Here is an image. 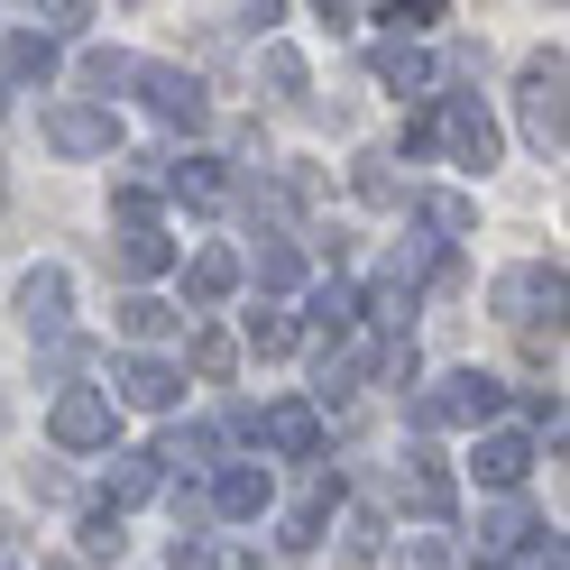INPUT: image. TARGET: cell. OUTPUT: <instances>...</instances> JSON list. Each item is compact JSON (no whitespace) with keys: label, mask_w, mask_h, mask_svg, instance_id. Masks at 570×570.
I'll list each match as a JSON object with an SVG mask.
<instances>
[{"label":"cell","mask_w":570,"mask_h":570,"mask_svg":"<svg viewBox=\"0 0 570 570\" xmlns=\"http://www.w3.org/2000/svg\"><path fill=\"white\" fill-rule=\"evenodd\" d=\"M175 570H222V552L194 543V533H175Z\"/></svg>","instance_id":"cell-34"},{"label":"cell","mask_w":570,"mask_h":570,"mask_svg":"<svg viewBox=\"0 0 570 570\" xmlns=\"http://www.w3.org/2000/svg\"><path fill=\"white\" fill-rule=\"evenodd\" d=\"M405 507H414V515H433V524L460 507V488H451V470H442L433 451H405Z\"/></svg>","instance_id":"cell-9"},{"label":"cell","mask_w":570,"mask_h":570,"mask_svg":"<svg viewBox=\"0 0 570 570\" xmlns=\"http://www.w3.org/2000/svg\"><path fill=\"white\" fill-rule=\"evenodd\" d=\"M497 405H507V386L479 377V368H460V377H442V386L414 396V423L423 433H479V423H497Z\"/></svg>","instance_id":"cell-1"},{"label":"cell","mask_w":570,"mask_h":570,"mask_svg":"<svg viewBox=\"0 0 570 570\" xmlns=\"http://www.w3.org/2000/svg\"><path fill=\"white\" fill-rule=\"evenodd\" d=\"M166 194H185V203H222V166H212V157H175V166H166Z\"/></svg>","instance_id":"cell-18"},{"label":"cell","mask_w":570,"mask_h":570,"mask_svg":"<svg viewBox=\"0 0 570 570\" xmlns=\"http://www.w3.org/2000/svg\"><path fill=\"white\" fill-rule=\"evenodd\" d=\"M83 83H92V92H111V83H138V56H111V47H92V56H83Z\"/></svg>","instance_id":"cell-24"},{"label":"cell","mask_w":570,"mask_h":570,"mask_svg":"<svg viewBox=\"0 0 570 570\" xmlns=\"http://www.w3.org/2000/svg\"><path fill=\"white\" fill-rule=\"evenodd\" d=\"M83 19H92V10H75V0H65V10H38V38H47V47H56V38H83Z\"/></svg>","instance_id":"cell-30"},{"label":"cell","mask_w":570,"mask_h":570,"mask_svg":"<svg viewBox=\"0 0 570 570\" xmlns=\"http://www.w3.org/2000/svg\"><path fill=\"white\" fill-rule=\"evenodd\" d=\"M479 533H488V552H515V543H524V533H543V524H533L524 507H497V515H488Z\"/></svg>","instance_id":"cell-27"},{"label":"cell","mask_w":570,"mask_h":570,"mask_svg":"<svg viewBox=\"0 0 570 570\" xmlns=\"http://www.w3.org/2000/svg\"><path fill=\"white\" fill-rule=\"evenodd\" d=\"M138 83H148V101H157V120H185V129H203V120H212V101H203V83H194V75H175V65H138Z\"/></svg>","instance_id":"cell-6"},{"label":"cell","mask_w":570,"mask_h":570,"mask_svg":"<svg viewBox=\"0 0 570 570\" xmlns=\"http://www.w3.org/2000/svg\"><path fill=\"white\" fill-rule=\"evenodd\" d=\"M258 285H304V258H295V239H258Z\"/></svg>","instance_id":"cell-19"},{"label":"cell","mask_w":570,"mask_h":570,"mask_svg":"<svg viewBox=\"0 0 570 570\" xmlns=\"http://www.w3.org/2000/svg\"><path fill=\"white\" fill-rule=\"evenodd\" d=\"M111 258H120V276H157L175 248H166V230H157V222H120V248H111Z\"/></svg>","instance_id":"cell-14"},{"label":"cell","mask_w":570,"mask_h":570,"mask_svg":"<svg viewBox=\"0 0 570 570\" xmlns=\"http://www.w3.org/2000/svg\"><path fill=\"white\" fill-rule=\"evenodd\" d=\"M248 350H258V360H285V350H295V323H285V313H248Z\"/></svg>","instance_id":"cell-22"},{"label":"cell","mask_w":570,"mask_h":570,"mask_svg":"<svg viewBox=\"0 0 570 570\" xmlns=\"http://www.w3.org/2000/svg\"><path fill=\"white\" fill-rule=\"evenodd\" d=\"M313 323H323V332H350V323H360V295H350V285H313Z\"/></svg>","instance_id":"cell-21"},{"label":"cell","mask_w":570,"mask_h":570,"mask_svg":"<svg viewBox=\"0 0 570 570\" xmlns=\"http://www.w3.org/2000/svg\"><path fill=\"white\" fill-rule=\"evenodd\" d=\"M0 570H10V561H0Z\"/></svg>","instance_id":"cell-36"},{"label":"cell","mask_w":570,"mask_h":570,"mask_svg":"<svg viewBox=\"0 0 570 570\" xmlns=\"http://www.w3.org/2000/svg\"><path fill=\"white\" fill-rule=\"evenodd\" d=\"M175 386H185V377H175L166 360H129V368H120V396H129L138 414H166V405H175Z\"/></svg>","instance_id":"cell-12"},{"label":"cell","mask_w":570,"mask_h":570,"mask_svg":"<svg viewBox=\"0 0 570 570\" xmlns=\"http://www.w3.org/2000/svg\"><path fill=\"white\" fill-rule=\"evenodd\" d=\"M230 285H239V258H230V248H203V258L185 267V304H222Z\"/></svg>","instance_id":"cell-15"},{"label":"cell","mask_w":570,"mask_h":570,"mask_svg":"<svg viewBox=\"0 0 570 570\" xmlns=\"http://www.w3.org/2000/svg\"><path fill=\"white\" fill-rule=\"evenodd\" d=\"M377 83L386 92H433V56H423L414 38H386L377 47Z\"/></svg>","instance_id":"cell-11"},{"label":"cell","mask_w":570,"mask_h":570,"mask_svg":"<svg viewBox=\"0 0 570 570\" xmlns=\"http://www.w3.org/2000/svg\"><path fill=\"white\" fill-rule=\"evenodd\" d=\"M157 479H166V460H157V451H129L120 470H111V515L138 507V497H157Z\"/></svg>","instance_id":"cell-16"},{"label":"cell","mask_w":570,"mask_h":570,"mask_svg":"<svg viewBox=\"0 0 570 570\" xmlns=\"http://www.w3.org/2000/svg\"><path fill=\"white\" fill-rule=\"evenodd\" d=\"M524 138H533V157L561 166V56L524 65Z\"/></svg>","instance_id":"cell-2"},{"label":"cell","mask_w":570,"mask_h":570,"mask_svg":"<svg viewBox=\"0 0 570 570\" xmlns=\"http://www.w3.org/2000/svg\"><path fill=\"white\" fill-rule=\"evenodd\" d=\"M368 313H377V323H405V313H414V285H396V276H386L377 295H368Z\"/></svg>","instance_id":"cell-29"},{"label":"cell","mask_w":570,"mask_h":570,"mask_svg":"<svg viewBox=\"0 0 570 570\" xmlns=\"http://www.w3.org/2000/svg\"><path fill=\"white\" fill-rule=\"evenodd\" d=\"M442 138H451V157L470 166V175L497 166V120L479 111V101H451V111H442Z\"/></svg>","instance_id":"cell-8"},{"label":"cell","mask_w":570,"mask_h":570,"mask_svg":"<svg viewBox=\"0 0 570 570\" xmlns=\"http://www.w3.org/2000/svg\"><path fill=\"white\" fill-rule=\"evenodd\" d=\"M230 360H239L230 332H194V368H203V377H230Z\"/></svg>","instance_id":"cell-28"},{"label":"cell","mask_w":570,"mask_h":570,"mask_svg":"<svg viewBox=\"0 0 570 570\" xmlns=\"http://www.w3.org/2000/svg\"><path fill=\"white\" fill-rule=\"evenodd\" d=\"M470 460H479L488 488H524V479H533V442H524V433H488Z\"/></svg>","instance_id":"cell-10"},{"label":"cell","mask_w":570,"mask_h":570,"mask_svg":"<svg viewBox=\"0 0 570 570\" xmlns=\"http://www.w3.org/2000/svg\"><path fill=\"white\" fill-rule=\"evenodd\" d=\"M111 111H92V101H56L47 111V148L56 157H111Z\"/></svg>","instance_id":"cell-3"},{"label":"cell","mask_w":570,"mask_h":570,"mask_svg":"<svg viewBox=\"0 0 570 570\" xmlns=\"http://www.w3.org/2000/svg\"><path fill=\"white\" fill-rule=\"evenodd\" d=\"M396 570H451V552H442V533H414V543H405V561Z\"/></svg>","instance_id":"cell-32"},{"label":"cell","mask_w":570,"mask_h":570,"mask_svg":"<svg viewBox=\"0 0 570 570\" xmlns=\"http://www.w3.org/2000/svg\"><path fill=\"white\" fill-rule=\"evenodd\" d=\"M479 570H507V561H479Z\"/></svg>","instance_id":"cell-35"},{"label":"cell","mask_w":570,"mask_h":570,"mask_svg":"<svg viewBox=\"0 0 570 570\" xmlns=\"http://www.w3.org/2000/svg\"><path fill=\"white\" fill-rule=\"evenodd\" d=\"M533 304H561V267H552V258L497 276V313H507V323H533Z\"/></svg>","instance_id":"cell-7"},{"label":"cell","mask_w":570,"mask_h":570,"mask_svg":"<svg viewBox=\"0 0 570 570\" xmlns=\"http://www.w3.org/2000/svg\"><path fill=\"white\" fill-rule=\"evenodd\" d=\"M47 433H56L65 451H101V442H111V396H92V386H65L56 414H47Z\"/></svg>","instance_id":"cell-4"},{"label":"cell","mask_w":570,"mask_h":570,"mask_svg":"<svg viewBox=\"0 0 570 570\" xmlns=\"http://www.w3.org/2000/svg\"><path fill=\"white\" fill-rule=\"evenodd\" d=\"M10 75H38V83L56 75V47L38 38V28H19V38H10Z\"/></svg>","instance_id":"cell-23"},{"label":"cell","mask_w":570,"mask_h":570,"mask_svg":"<svg viewBox=\"0 0 570 570\" xmlns=\"http://www.w3.org/2000/svg\"><path fill=\"white\" fill-rule=\"evenodd\" d=\"M360 194H368V203H396V175H386V157H360Z\"/></svg>","instance_id":"cell-33"},{"label":"cell","mask_w":570,"mask_h":570,"mask_svg":"<svg viewBox=\"0 0 570 570\" xmlns=\"http://www.w3.org/2000/svg\"><path fill=\"white\" fill-rule=\"evenodd\" d=\"M212 507H222V515H258V507H267V470H248V460H239V470H222Z\"/></svg>","instance_id":"cell-17"},{"label":"cell","mask_w":570,"mask_h":570,"mask_svg":"<svg viewBox=\"0 0 570 570\" xmlns=\"http://www.w3.org/2000/svg\"><path fill=\"white\" fill-rule=\"evenodd\" d=\"M19 313H28V332H56V323H65V267H28Z\"/></svg>","instance_id":"cell-13"},{"label":"cell","mask_w":570,"mask_h":570,"mask_svg":"<svg viewBox=\"0 0 570 570\" xmlns=\"http://www.w3.org/2000/svg\"><path fill=\"white\" fill-rule=\"evenodd\" d=\"M267 83L276 92H304V56L295 47H267Z\"/></svg>","instance_id":"cell-31"},{"label":"cell","mask_w":570,"mask_h":570,"mask_svg":"<svg viewBox=\"0 0 570 570\" xmlns=\"http://www.w3.org/2000/svg\"><path fill=\"white\" fill-rule=\"evenodd\" d=\"M239 423L267 451H285V460H313V442H323V414H313V405H276V414H239Z\"/></svg>","instance_id":"cell-5"},{"label":"cell","mask_w":570,"mask_h":570,"mask_svg":"<svg viewBox=\"0 0 570 570\" xmlns=\"http://www.w3.org/2000/svg\"><path fill=\"white\" fill-rule=\"evenodd\" d=\"M120 543H129L120 515H111V507H92V515H83V552H92V561H120Z\"/></svg>","instance_id":"cell-26"},{"label":"cell","mask_w":570,"mask_h":570,"mask_svg":"<svg viewBox=\"0 0 570 570\" xmlns=\"http://www.w3.org/2000/svg\"><path fill=\"white\" fill-rule=\"evenodd\" d=\"M423 222H433L442 239H460V230L479 222V203H470V194H423Z\"/></svg>","instance_id":"cell-20"},{"label":"cell","mask_w":570,"mask_h":570,"mask_svg":"<svg viewBox=\"0 0 570 570\" xmlns=\"http://www.w3.org/2000/svg\"><path fill=\"white\" fill-rule=\"evenodd\" d=\"M166 323H175V313H166L157 295H129V304H120V332H129V341H157Z\"/></svg>","instance_id":"cell-25"}]
</instances>
